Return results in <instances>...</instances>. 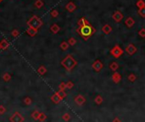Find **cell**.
<instances>
[{
    "label": "cell",
    "mask_w": 145,
    "mask_h": 122,
    "mask_svg": "<svg viewBox=\"0 0 145 122\" xmlns=\"http://www.w3.org/2000/svg\"><path fill=\"white\" fill-rule=\"evenodd\" d=\"M27 25H28V26L29 27L38 30L42 26V21L41 20V19H39L37 15H33L28 21H27Z\"/></svg>",
    "instance_id": "cell-1"
},
{
    "label": "cell",
    "mask_w": 145,
    "mask_h": 122,
    "mask_svg": "<svg viewBox=\"0 0 145 122\" xmlns=\"http://www.w3.org/2000/svg\"><path fill=\"white\" fill-rule=\"evenodd\" d=\"M10 121H15V122H22L24 121V118L22 117V115L18 112H15L13 115L10 118Z\"/></svg>",
    "instance_id": "cell-2"
},
{
    "label": "cell",
    "mask_w": 145,
    "mask_h": 122,
    "mask_svg": "<svg viewBox=\"0 0 145 122\" xmlns=\"http://www.w3.org/2000/svg\"><path fill=\"white\" fill-rule=\"evenodd\" d=\"M81 32L83 36H88L91 34V28L88 26H83L81 30Z\"/></svg>",
    "instance_id": "cell-3"
},
{
    "label": "cell",
    "mask_w": 145,
    "mask_h": 122,
    "mask_svg": "<svg viewBox=\"0 0 145 122\" xmlns=\"http://www.w3.org/2000/svg\"><path fill=\"white\" fill-rule=\"evenodd\" d=\"M26 33L29 36H31V37H34V36H36L37 33V30L34 29V28H31V27H29V28L26 30Z\"/></svg>",
    "instance_id": "cell-4"
},
{
    "label": "cell",
    "mask_w": 145,
    "mask_h": 122,
    "mask_svg": "<svg viewBox=\"0 0 145 122\" xmlns=\"http://www.w3.org/2000/svg\"><path fill=\"white\" fill-rule=\"evenodd\" d=\"M9 42H7L6 40H4V39L0 42V48H1V49L5 50V49H7L9 48Z\"/></svg>",
    "instance_id": "cell-5"
},
{
    "label": "cell",
    "mask_w": 145,
    "mask_h": 122,
    "mask_svg": "<svg viewBox=\"0 0 145 122\" xmlns=\"http://www.w3.org/2000/svg\"><path fill=\"white\" fill-rule=\"evenodd\" d=\"M40 112H38V111H34L33 113L31 114V117L33 118L34 120H39V117H40Z\"/></svg>",
    "instance_id": "cell-6"
},
{
    "label": "cell",
    "mask_w": 145,
    "mask_h": 122,
    "mask_svg": "<svg viewBox=\"0 0 145 122\" xmlns=\"http://www.w3.org/2000/svg\"><path fill=\"white\" fill-rule=\"evenodd\" d=\"M37 72H38V74H40L41 76H42V75H44V74L47 72V69H46L44 66H42H42H40L38 68Z\"/></svg>",
    "instance_id": "cell-7"
},
{
    "label": "cell",
    "mask_w": 145,
    "mask_h": 122,
    "mask_svg": "<svg viewBox=\"0 0 145 122\" xmlns=\"http://www.w3.org/2000/svg\"><path fill=\"white\" fill-rule=\"evenodd\" d=\"M43 2H42V0H37L36 2H35V4H34V5H35V7H36L37 9H41L42 6H43Z\"/></svg>",
    "instance_id": "cell-8"
},
{
    "label": "cell",
    "mask_w": 145,
    "mask_h": 122,
    "mask_svg": "<svg viewBox=\"0 0 145 122\" xmlns=\"http://www.w3.org/2000/svg\"><path fill=\"white\" fill-rule=\"evenodd\" d=\"M60 99H61V98L58 95V94H55V95H54L52 97V100H53L55 104H58V103L60 101Z\"/></svg>",
    "instance_id": "cell-9"
},
{
    "label": "cell",
    "mask_w": 145,
    "mask_h": 122,
    "mask_svg": "<svg viewBox=\"0 0 145 122\" xmlns=\"http://www.w3.org/2000/svg\"><path fill=\"white\" fill-rule=\"evenodd\" d=\"M3 79H4V81L6 82L9 81L11 80V76L9 75V73H5L4 76H3Z\"/></svg>",
    "instance_id": "cell-10"
},
{
    "label": "cell",
    "mask_w": 145,
    "mask_h": 122,
    "mask_svg": "<svg viewBox=\"0 0 145 122\" xmlns=\"http://www.w3.org/2000/svg\"><path fill=\"white\" fill-rule=\"evenodd\" d=\"M59 26L57 25H54V26H51V31H53L54 33H57L59 31Z\"/></svg>",
    "instance_id": "cell-11"
},
{
    "label": "cell",
    "mask_w": 145,
    "mask_h": 122,
    "mask_svg": "<svg viewBox=\"0 0 145 122\" xmlns=\"http://www.w3.org/2000/svg\"><path fill=\"white\" fill-rule=\"evenodd\" d=\"M24 103L26 105H31V99L30 98H28V97H27V98H26L24 99Z\"/></svg>",
    "instance_id": "cell-12"
},
{
    "label": "cell",
    "mask_w": 145,
    "mask_h": 122,
    "mask_svg": "<svg viewBox=\"0 0 145 122\" xmlns=\"http://www.w3.org/2000/svg\"><path fill=\"white\" fill-rule=\"evenodd\" d=\"M46 118H47V116H46L45 114L41 113L40 114V117H39V120H40V121H44V120H46Z\"/></svg>",
    "instance_id": "cell-13"
},
{
    "label": "cell",
    "mask_w": 145,
    "mask_h": 122,
    "mask_svg": "<svg viewBox=\"0 0 145 122\" xmlns=\"http://www.w3.org/2000/svg\"><path fill=\"white\" fill-rule=\"evenodd\" d=\"M5 112H6V109H5V107L3 106V105H0V115H4Z\"/></svg>",
    "instance_id": "cell-14"
},
{
    "label": "cell",
    "mask_w": 145,
    "mask_h": 122,
    "mask_svg": "<svg viewBox=\"0 0 145 122\" xmlns=\"http://www.w3.org/2000/svg\"><path fill=\"white\" fill-rule=\"evenodd\" d=\"M11 35L13 36V37H17L20 35V33H19V31H17V30H14L11 32Z\"/></svg>",
    "instance_id": "cell-15"
},
{
    "label": "cell",
    "mask_w": 145,
    "mask_h": 122,
    "mask_svg": "<svg viewBox=\"0 0 145 122\" xmlns=\"http://www.w3.org/2000/svg\"><path fill=\"white\" fill-rule=\"evenodd\" d=\"M51 15L53 17H57V16H58V12L56 11V10H54V11H52Z\"/></svg>",
    "instance_id": "cell-16"
},
{
    "label": "cell",
    "mask_w": 145,
    "mask_h": 122,
    "mask_svg": "<svg viewBox=\"0 0 145 122\" xmlns=\"http://www.w3.org/2000/svg\"><path fill=\"white\" fill-rule=\"evenodd\" d=\"M66 8L69 9V10H71H71H73V5H72V4H68L66 6Z\"/></svg>",
    "instance_id": "cell-17"
},
{
    "label": "cell",
    "mask_w": 145,
    "mask_h": 122,
    "mask_svg": "<svg viewBox=\"0 0 145 122\" xmlns=\"http://www.w3.org/2000/svg\"><path fill=\"white\" fill-rule=\"evenodd\" d=\"M67 47H68V46H67L66 43H65V42L61 44V48H62V49H64V50H65V49L67 48Z\"/></svg>",
    "instance_id": "cell-18"
},
{
    "label": "cell",
    "mask_w": 145,
    "mask_h": 122,
    "mask_svg": "<svg viewBox=\"0 0 145 122\" xmlns=\"http://www.w3.org/2000/svg\"><path fill=\"white\" fill-rule=\"evenodd\" d=\"M1 1H2V0H0V2H1Z\"/></svg>",
    "instance_id": "cell-19"
},
{
    "label": "cell",
    "mask_w": 145,
    "mask_h": 122,
    "mask_svg": "<svg viewBox=\"0 0 145 122\" xmlns=\"http://www.w3.org/2000/svg\"><path fill=\"white\" fill-rule=\"evenodd\" d=\"M0 49H1V48H0Z\"/></svg>",
    "instance_id": "cell-20"
}]
</instances>
